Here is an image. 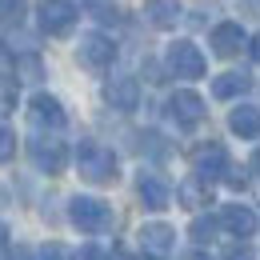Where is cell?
Returning <instances> with one entry per match:
<instances>
[{"label": "cell", "instance_id": "cell-1", "mask_svg": "<svg viewBox=\"0 0 260 260\" xmlns=\"http://www.w3.org/2000/svg\"><path fill=\"white\" fill-rule=\"evenodd\" d=\"M76 172L88 184H116V156L100 140H80L76 144Z\"/></svg>", "mask_w": 260, "mask_h": 260}, {"label": "cell", "instance_id": "cell-2", "mask_svg": "<svg viewBox=\"0 0 260 260\" xmlns=\"http://www.w3.org/2000/svg\"><path fill=\"white\" fill-rule=\"evenodd\" d=\"M68 220H72V228H80V232H88V236L108 232V228L116 224L112 208H108L100 196H72V200H68Z\"/></svg>", "mask_w": 260, "mask_h": 260}, {"label": "cell", "instance_id": "cell-3", "mask_svg": "<svg viewBox=\"0 0 260 260\" xmlns=\"http://www.w3.org/2000/svg\"><path fill=\"white\" fill-rule=\"evenodd\" d=\"M28 156L40 172H48V176H60L68 164V148L64 140L56 136V132H36L32 140H28Z\"/></svg>", "mask_w": 260, "mask_h": 260}, {"label": "cell", "instance_id": "cell-4", "mask_svg": "<svg viewBox=\"0 0 260 260\" xmlns=\"http://www.w3.org/2000/svg\"><path fill=\"white\" fill-rule=\"evenodd\" d=\"M76 16H80V8L72 0H40L36 4V24L44 36H68L76 28Z\"/></svg>", "mask_w": 260, "mask_h": 260}, {"label": "cell", "instance_id": "cell-5", "mask_svg": "<svg viewBox=\"0 0 260 260\" xmlns=\"http://www.w3.org/2000/svg\"><path fill=\"white\" fill-rule=\"evenodd\" d=\"M164 68L172 72V76H180V80H200L204 76V52L196 48L192 40H176V44H168V52H164Z\"/></svg>", "mask_w": 260, "mask_h": 260}, {"label": "cell", "instance_id": "cell-6", "mask_svg": "<svg viewBox=\"0 0 260 260\" xmlns=\"http://www.w3.org/2000/svg\"><path fill=\"white\" fill-rule=\"evenodd\" d=\"M228 172H232V164H228L224 144L208 140V144H196V148H192V176L216 184V180H228Z\"/></svg>", "mask_w": 260, "mask_h": 260}, {"label": "cell", "instance_id": "cell-7", "mask_svg": "<svg viewBox=\"0 0 260 260\" xmlns=\"http://www.w3.org/2000/svg\"><path fill=\"white\" fill-rule=\"evenodd\" d=\"M136 244H140V252L148 260H172V252H176V228L164 224V220H148L136 232Z\"/></svg>", "mask_w": 260, "mask_h": 260}, {"label": "cell", "instance_id": "cell-8", "mask_svg": "<svg viewBox=\"0 0 260 260\" xmlns=\"http://www.w3.org/2000/svg\"><path fill=\"white\" fill-rule=\"evenodd\" d=\"M76 60H80L84 68H92V72L112 68V60H116V44H112V36L84 32V36H80V44H76Z\"/></svg>", "mask_w": 260, "mask_h": 260}, {"label": "cell", "instance_id": "cell-9", "mask_svg": "<svg viewBox=\"0 0 260 260\" xmlns=\"http://www.w3.org/2000/svg\"><path fill=\"white\" fill-rule=\"evenodd\" d=\"M28 120H32L36 132H60L68 124L64 104L56 96H48V92H36V96L28 100Z\"/></svg>", "mask_w": 260, "mask_h": 260}, {"label": "cell", "instance_id": "cell-10", "mask_svg": "<svg viewBox=\"0 0 260 260\" xmlns=\"http://www.w3.org/2000/svg\"><path fill=\"white\" fill-rule=\"evenodd\" d=\"M104 104L116 108V112H136L140 108V84H136V76H128V72L108 76L104 80Z\"/></svg>", "mask_w": 260, "mask_h": 260}, {"label": "cell", "instance_id": "cell-11", "mask_svg": "<svg viewBox=\"0 0 260 260\" xmlns=\"http://www.w3.org/2000/svg\"><path fill=\"white\" fill-rule=\"evenodd\" d=\"M164 108H168V116H172L180 128H196V124L204 120V112H208V108H204V96L192 92V88H176Z\"/></svg>", "mask_w": 260, "mask_h": 260}, {"label": "cell", "instance_id": "cell-12", "mask_svg": "<svg viewBox=\"0 0 260 260\" xmlns=\"http://www.w3.org/2000/svg\"><path fill=\"white\" fill-rule=\"evenodd\" d=\"M208 44H212L216 56H224V60H228V56H240V48H248L252 36L244 32L236 20H220V24L212 28V36H208Z\"/></svg>", "mask_w": 260, "mask_h": 260}, {"label": "cell", "instance_id": "cell-13", "mask_svg": "<svg viewBox=\"0 0 260 260\" xmlns=\"http://www.w3.org/2000/svg\"><path fill=\"white\" fill-rule=\"evenodd\" d=\"M136 196H140L144 208H152V212H164V208L172 204V188H168V180L156 176V172H140V176H136Z\"/></svg>", "mask_w": 260, "mask_h": 260}, {"label": "cell", "instance_id": "cell-14", "mask_svg": "<svg viewBox=\"0 0 260 260\" xmlns=\"http://www.w3.org/2000/svg\"><path fill=\"white\" fill-rule=\"evenodd\" d=\"M220 228H224L228 236L248 240V236L256 232V212H252L248 204H224V208H220Z\"/></svg>", "mask_w": 260, "mask_h": 260}, {"label": "cell", "instance_id": "cell-15", "mask_svg": "<svg viewBox=\"0 0 260 260\" xmlns=\"http://www.w3.org/2000/svg\"><path fill=\"white\" fill-rule=\"evenodd\" d=\"M176 200H180V208H188V212H204V208L212 204V184L200 180V176H184L180 188H176Z\"/></svg>", "mask_w": 260, "mask_h": 260}, {"label": "cell", "instance_id": "cell-16", "mask_svg": "<svg viewBox=\"0 0 260 260\" xmlns=\"http://www.w3.org/2000/svg\"><path fill=\"white\" fill-rule=\"evenodd\" d=\"M144 16H148V24H152V28L168 32V28H176V24H180L184 4H180V0H144Z\"/></svg>", "mask_w": 260, "mask_h": 260}, {"label": "cell", "instance_id": "cell-17", "mask_svg": "<svg viewBox=\"0 0 260 260\" xmlns=\"http://www.w3.org/2000/svg\"><path fill=\"white\" fill-rule=\"evenodd\" d=\"M228 128H232V136H240V140H256L260 136V108L256 104H236L228 112Z\"/></svg>", "mask_w": 260, "mask_h": 260}, {"label": "cell", "instance_id": "cell-18", "mask_svg": "<svg viewBox=\"0 0 260 260\" xmlns=\"http://www.w3.org/2000/svg\"><path fill=\"white\" fill-rule=\"evenodd\" d=\"M248 88H252V76L248 72H220L212 80V96L216 100H236V96H244Z\"/></svg>", "mask_w": 260, "mask_h": 260}, {"label": "cell", "instance_id": "cell-19", "mask_svg": "<svg viewBox=\"0 0 260 260\" xmlns=\"http://www.w3.org/2000/svg\"><path fill=\"white\" fill-rule=\"evenodd\" d=\"M24 16H28V0H0V28L4 32L20 28Z\"/></svg>", "mask_w": 260, "mask_h": 260}, {"label": "cell", "instance_id": "cell-20", "mask_svg": "<svg viewBox=\"0 0 260 260\" xmlns=\"http://www.w3.org/2000/svg\"><path fill=\"white\" fill-rule=\"evenodd\" d=\"M220 232V216H196L192 220V240L196 244H212Z\"/></svg>", "mask_w": 260, "mask_h": 260}, {"label": "cell", "instance_id": "cell-21", "mask_svg": "<svg viewBox=\"0 0 260 260\" xmlns=\"http://www.w3.org/2000/svg\"><path fill=\"white\" fill-rule=\"evenodd\" d=\"M16 108V76H0V116Z\"/></svg>", "mask_w": 260, "mask_h": 260}, {"label": "cell", "instance_id": "cell-22", "mask_svg": "<svg viewBox=\"0 0 260 260\" xmlns=\"http://www.w3.org/2000/svg\"><path fill=\"white\" fill-rule=\"evenodd\" d=\"M12 152H16V132L0 124V164H4V160H12Z\"/></svg>", "mask_w": 260, "mask_h": 260}, {"label": "cell", "instance_id": "cell-23", "mask_svg": "<svg viewBox=\"0 0 260 260\" xmlns=\"http://www.w3.org/2000/svg\"><path fill=\"white\" fill-rule=\"evenodd\" d=\"M36 260H68L64 248L56 244V240H48V244H40V252H36Z\"/></svg>", "mask_w": 260, "mask_h": 260}, {"label": "cell", "instance_id": "cell-24", "mask_svg": "<svg viewBox=\"0 0 260 260\" xmlns=\"http://www.w3.org/2000/svg\"><path fill=\"white\" fill-rule=\"evenodd\" d=\"M76 260H112V256H108V252H104L100 244H84V248L76 252Z\"/></svg>", "mask_w": 260, "mask_h": 260}, {"label": "cell", "instance_id": "cell-25", "mask_svg": "<svg viewBox=\"0 0 260 260\" xmlns=\"http://www.w3.org/2000/svg\"><path fill=\"white\" fill-rule=\"evenodd\" d=\"M92 8H96L100 20H116V8H112V0H92Z\"/></svg>", "mask_w": 260, "mask_h": 260}, {"label": "cell", "instance_id": "cell-26", "mask_svg": "<svg viewBox=\"0 0 260 260\" xmlns=\"http://www.w3.org/2000/svg\"><path fill=\"white\" fill-rule=\"evenodd\" d=\"M8 252H12V240H8V224L0 220V260L8 256Z\"/></svg>", "mask_w": 260, "mask_h": 260}, {"label": "cell", "instance_id": "cell-27", "mask_svg": "<svg viewBox=\"0 0 260 260\" xmlns=\"http://www.w3.org/2000/svg\"><path fill=\"white\" fill-rule=\"evenodd\" d=\"M228 184H232V188H244L248 180H244V172H240V168H232V172H228Z\"/></svg>", "mask_w": 260, "mask_h": 260}, {"label": "cell", "instance_id": "cell-28", "mask_svg": "<svg viewBox=\"0 0 260 260\" xmlns=\"http://www.w3.org/2000/svg\"><path fill=\"white\" fill-rule=\"evenodd\" d=\"M248 52H252V60H256V64H260V32L252 36V44H248Z\"/></svg>", "mask_w": 260, "mask_h": 260}, {"label": "cell", "instance_id": "cell-29", "mask_svg": "<svg viewBox=\"0 0 260 260\" xmlns=\"http://www.w3.org/2000/svg\"><path fill=\"white\" fill-rule=\"evenodd\" d=\"M4 260H28V252H24L20 244H16V248H12V252H8V256H4Z\"/></svg>", "mask_w": 260, "mask_h": 260}, {"label": "cell", "instance_id": "cell-30", "mask_svg": "<svg viewBox=\"0 0 260 260\" xmlns=\"http://www.w3.org/2000/svg\"><path fill=\"white\" fill-rule=\"evenodd\" d=\"M252 172H256V176H260V148H256V152H252Z\"/></svg>", "mask_w": 260, "mask_h": 260}, {"label": "cell", "instance_id": "cell-31", "mask_svg": "<svg viewBox=\"0 0 260 260\" xmlns=\"http://www.w3.org/2000/svg\"><path fill=\"white\" fill-rule=\"evenodd\" d=\"M112 260H136V256H128V252H112Z\"/></svg>", "mask_w": 260, "mask_h": 260}, {"label": "cell", "instance_id": "cell-32", "mask_svg": "<svg viewBox=\"0 0 260 260\" xmlns=\"http://www.w3.org/2000/svg\"><path fill=\"white\" fill-rule=\"evenodd\" d=\"M192 260H216V256H208V252H196V256Z\"/></svg>", "mask_w": 260, "mask_h": 260}, {"label": "cell", "instance_id": "cell-33", "mask_svg": "<svg viewBox=\"0 0 260 260\" xmlns=\"http://www.w3.org/2000/svg\"><path fill=\"white\" fill-rule=\"evenodd\" d=\"M232 260H252V256H248V252H236V256H232Z\"/></svg>", "mask_w": 260, "mask_h": 260}]
</instances>
